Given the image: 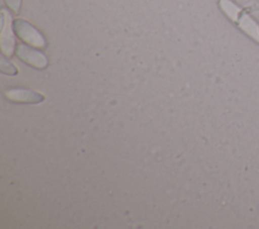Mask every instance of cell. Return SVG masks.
I'll use <instances>...</instances> for the list:
<instances>
[{"label":"cell","mask_w":259,"mask_h":229,"mask_svg":"<svg viewBox=\"0 0 259 229\" xmlns=\"http://www.w3.org/2000/svg\"><path fill=\"white\" fill-rule=\"evenodd\" d=\"M12 27L16 35L26 44L37 48H45L47 46L45 36L28 21L17 18L12 22Z\"/></svg>","instance_id":"1"},{"label":"cell","mask_w":259,"mask_h":229,"mask_svg":"<svg viewBox=\"0 0 259 229\" xmlns=\"http://www.w3.org/2000/svg\"><path fill=\"white\" fill-rule=\"evenodd\" d=\"M11 16L9 12L3 8L0 13V46L3 54L11 56L15 51V39L12 32Z\"/></svg>","instance_id":"2"},{"label":"cell","mask_w":259,"mask_h":229,"mask_svg":"<svg viewBox=\"0 0 259 229\" xmlns=\"http://www.w3.org/2000/svg\"><path fill=\"white\" fill-rule=\"evenodd\" d=\"M15 54L22 62L38 70L46 69L49 64L47 56L41 51L23 43L16 45Z\"/></svg>","instance_id":"3"},{"label":"cell","mask_w":259,"mask_h":229,"mask_svg":"<svg viewBox=\"0 0 259 229\" xmlns=\"http://www.w3.org/2000/svg\"><path fill=\"white\" fill-rule=\"evenodd\" d=\"M6 97L14 102L38 103L44 100V96L27 89H11L5 93Z\"/></svg>","instance_id":"4"},{"label":"cell","mask_w":259,"mask_h":229,"mask_svg":"<svg viewBox=\"0 0 259 229\" xmlns=\"http://www.w3.org/2000/svg\"><path fill=\"white\" fill-rule=\"evenodd\" d=\"M219 5L222 9V11L232 20L236 23L239 15L241 14L242 10L231 0H220Z\"/></svg>","instance_id":"5"},{"label":"cell","mask_w":259,"mask_h":229,"mask_svg":"<svg viewBox=\"0 0 259 229\" xmlns=\"http://www.w3.org/2000/svg\"><path fill=\"white\" fill-rule=\"evenodd\" d=\"M0 69L1 72L7 75H15L17 74V69L14 67L12 63H10L7 59H5L4 55L1 56V63H0Z\"/></svg>","instance_id":"6"},{"label":"cell","mask_w":259,"mask_h":229,"mask_svg":"<svg viewBox=\"0 0 259 229\" xmlns=\"http://www.w3.org/2000/svg\"><path fill=\"white\" fill-rule=\"evenodd\" d=\"M4 2L7 5V7L10 10H12L15 14H18L20 12L22 0H4Z\"/></svg>","instance_id":"7"}]
</instances>
